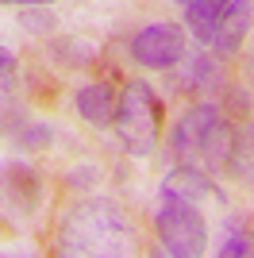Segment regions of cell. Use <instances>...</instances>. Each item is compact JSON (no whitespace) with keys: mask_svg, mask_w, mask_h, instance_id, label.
I'll use <instances>...</instances> for the list:
<instances>
[{"mask_svg":"<svg viewBox=\"0 0 254 258\" xmlns=\"http://www.w3.org/2000/svg\"><path fill=\"white\" fill-rule=\"evenodd\" d=\"M139 243L135 220L123 205L108 197H89L74 205L58 224V254L74 258H119L131 254Z\"/></svg>","mask_w":254,"mask_h":258,"instance_id":"1","label":"cell"},{"mask_svg":"<svg viewBox=\"0 0 254 258\" xmlns=\"http://www.w3.org/2000/svg\"><path fill=\"white\" fill-rule=\"evenodd\" d=\"M119 143L131 158H150L158 151V127H162V100L147 81H127L116 97L112 116Z\"/></svg>","mask_w":254,"mask_h":258,"instance_id":"2","label":"cell"},{"mask_svg":"<svg viewBox=\"0 0 254 258\" xmlns=\"http://www.w3.org/2000/svg\"><path fill=\"white\" fill-rule=\"evenodd\" d=\"M227 143H231V123L223 116L220 104L212 100H201L181 112V119L173 123L169 131V151L173 154H201L208 166H220L223 170V158H227Z\"/></svg>","mask_w":254,"mask_h":258,"instance_id":"3","label":"cell"},{"mask_svg":"<svg viewBox=\"0 0 254 258\" xmlns=\"http://www.w3.org/2000/svg\"><path fill=\"white\" fill-rule=\"evenodd\" d=\"M154 235L169 258H201L208 250V224L189 201L162 197L158 212H154Z\"/></svg>","mask_w":254,"mask_h":258,"instance_id":"4","label":"cell"},{"mask_svg":"<svg viewBox=\"0 0 254 258\" xmlns=\"http://www.w3.org/2000/svg\"><path fill=\"white\" fill-rule=\"evenodd\" d=\"M131 58L143 70H173L185 58V27L181 23H147L143 31L131 39Z\"/></svg>","mask_w":254,"mask_h":258,"instance_id":"5","label":"cell"},{"mask_svg":"<svg viewBox=\"0 0 254 258\" xmlns=\"http://www.w3.org/2000/svg\"><path fill=\"white\" fill-rule=\"evenodd\" d=\"M250 27H254V0H231L227 12H223V20H220V27H216V39L208 43L212 54H216L220 62L235 58V54L243 50Z\"/></svg>","mask_w":254,"mask_h":258,"instance_id":"6","label":"cell"},{"mask_svg":"<svg viewBox=\"0 0 254 258\" xmlns=\"http://www.w3.org/2000/svg\"><path fill=\"white\" fill-rule=\"evenodd\" d=\"M74 104H77V116L93 131H104V127H112V116H116V89L108 81H93V85L77 89Z\"/></svg>","mask_w":254,"mask_h":258,"instance_id":"7","label":"cell"},{"mask_svg":"<svg viewBox=\"0 0 254 258\" xmlns=\"http://www.w3.org/2000/svg\"><path fill=\"white\" fill-rule=\"evenodd\" d=\"M162 197H173V201H189V205H201L208 197H216V185L208 181V173L197 170V166H173V170L162 177Z\"/></svg>","mask_w":254,"mask_h":258,"instance_id":"8","label":"cell"},{"mask_svg":"<svg viewBox=\"0 0 254 258\" xmlns=\"http://www.w3.org/2000/svg\"><path fill=\"white\" fill-rule=\"evenodd\" d=\"M223 173L231 181H254V119H243L231 131L227 143V158H223Z\"/></svg>","mask_w":254,"mask_h":258,"instance_id":"9","label":"cell"},{"mask_svg":"<svg viewBox=\"0 0 254 258\" xmlns=\"http://www.w3.org/2000/svg\"><path fill=\"white\" fill-rule=\"evenodd\" d=\"M227 4H231V0H189V4H185V27H189V35L197 43L208 46L212 39H216V27H220Z\"/></svg>","mask_w":254,"mask_h":258,"instance_id":"10","label":"cell"},{"mask_svg":"<svg viewBox=\"0 0 254 258\" xmlns=\"http://www.w3.org/2000/svg\"><path fill=\"white\" fill-rule=\"evenodd\" d=\"M220 254L223 258H254V227L243 224L239 216H231V220L223 224Z\"/></svg>","mask_w":254,"mask_h":258,"instance_id":"11","label":"cell"},{"mask_svg":"<svg viewBox=\"0 0 254 258\" xmlns=\"http://www.w3.org/2000/svg\"><path fill=\"white\" fill-rule=\"evenodd\" d=\"M189 89H220V58L208 54H193L189 58V74H185Z\"/></svg>","mask_w":254,"mask_h":258,"instance_id":"12","label":"cell"},{"mask_svg":"<svg viewBox=\"0 0 254 258\" xmlns=\"http://www.w3.org/2000/svg\"><path fill=\"white\" fill-rule=\"evenodd\" d=\"M4 173L12 177V189L23 193L20 197V208H23V212H31V208L39 205V173H35L31 166H8Z\"/></svg>","mask_w":254,"mask_h":258,"instance_id":"13","label":"cell"},{"mask_svg":"<svg viewBox=\"0 0 254 258\" xmlns=\"http://www.w3.org/2000/svg\"><path fill=\"white\" fill-rule=\"evenodd\" d=\"M54 143V127L50 123H27V127L16 135V151H27V154H39V151H50Z\"/></svg>","mask_w":254,"mask_h":258,"instance_id":"14","label":"cell"},{"mask_svg":"<svg viewBox=\"0 0 254 258\" xmlns=\"http://www.w3.org/2000/svg\"><path fill=\"white\" fill-rule=\"evenodd\" d=\"M20 27L27 35H50L54 27H58V20H54L50 4H35V8H23L20 12Z\"/></svg>","mask_w":254,"mask_h":258,"instance_id":"15","label":"cell"},{"mask_svg":"<svg viewBox=\"0 0 254 258\" xmlns=\"http://www.w3.org/2000/svg\"><path fill=\"white\" fill-rule=\"evenodd\" d=\"M220 108H223V116H227V119H250V112H254V97H250V89H239V85L223 89Z\"/></svg>","mask_w":254,"mask_h":258,"instance_id":"16","label":"cell"},{"mask_svg":"<svg viewBox=\"0 0 254 258\" xmlns=\"http://www.w3.org/2000/svg\"><path fill=\"white\" fill-rule=\"evenodd\" d=\"M16 74H20V62L8 46H0V93H12L16 89Z\"/></svg>","mask_w":254,"mask_h":258,"instance_id":"17","label":"cell"},{"mask_svg":"<svg viewBox=\"0 0 254 258\" xmlns=\"http://www.w3.org/2000/svg\"><path fill=\"white\" fill-rule=\"evenodd\" d=\"M0 4H16V8H35V4H58V0H0Z\"/></svg>","mask_w":254,"mask_h":258,"instance_id":"18","label":"cell"},{"mask_svg":"<svg viewBox=\"0 0 254 258\" xmlns=\"http://www.w3.org/2000/svg\"><path fill=\"white\" fill-rule=\"evenodd\" d=\"M177 4H189V0H177Z\"/></svg>","mask_w":254,"mask_h":258,"instance_id":"19","label":"cell"},{"mask_svg":"<svg viewBox=\"0 0 254 258\" xmlns=\"http://www.w3.org/2000/svg\"><path fill=\"white\" fill-rule=\"evenodd\" d=\"M0 201H4V197H0Z\"/></svg>","mask_w":254,"mask_h":258,"instance_id":"20","label":"cell"}]
</instances>
